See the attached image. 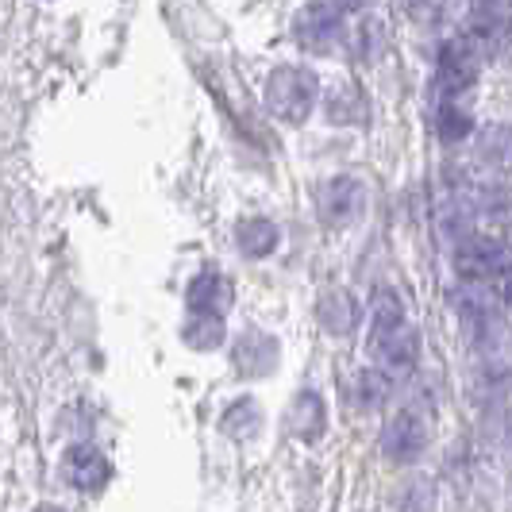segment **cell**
I'll use <instances>...</instances> for the list:
<instances>
[{"label": "cell", "instance_id": "cell-25", "mask_svg": "<svg viewBox=\"0 0 512 512\" xmlns=\"http://www.w3.org/2000/svg\"><path fill=\"white\" fill-rule=\"evenodd\" d=\"M493 282H497V301H501L505 308H512V262H505V266L497 270Z\"/></svg>", "mask_w": 512, "mask_h": 512}, {"label": "cell", "instance_id": "cell-27", "mask_svg": "<svg viewBox=\"0 0 512 512\" xmlns=\"http://www.w3.org/2000/svg\"><path fill=\"white\" fill-rule=\"evenodd\" d=\"M335 8L343 12V8H351V12H362V8H370V0H332Z\"/></svg>", "mask_w": 512, "mask_h": 512}, {"label": "cell", "instance_id": "cell-5", "mask_svg": "<svg viewBox=\"0 0 512 512\" xmlns=\"http://www.w3.org/2000/svg\"><path fill=\"white\" fill-rule=\"evenodd\" d=\"M478 85V54L466 47V39H451L439 47L436 58V89L439 97L459 101L462 93H470Z\"/></svg>", "mask_w": 512, "mask_h": 512}, {"label": "cell", "instance_id": "cell-12", "mask_svg": "<svg viewBox=\"0 0 512 512\" xmlns=\"http://www.w3.org/2000/svg\"><path fill=\"white\" fill-rule=\"evenodd\" d=\"M316 320H320V328L335 339H343V335H351L359 328L362 320V305L355 293H347V289H332V293H324L320 297V305H316Z\"/></svg>", "mask_w": 512, "mask_h": 512}, {"label": "cell", "instance_id": "cell-26", "mask_svg": "<svg viewBox=\"0 0 512 512\" xmlns=\"http://www.w3.org/2000/svg\"><path fill=\"white\" fill-rule=\"evenodd\" d=\"M505 4H509V0H470V12H493V16H505Z\"/></svg>", "mask_w": 512, "mask_h": 512}, {"label": "cell", "instance_id": "cell-14", "mask_svg": "<svg viewBox=\"0 0 512 512\" xmlns=\"http://www.w3.org/2000/svg\"><path fill=\"white\" fill-rule=\"evenodd\" d=\"M62 474L74 489H101L112 478V466L104 459L97 447H70L66 459H62Z\"/></svg>", "mask_w": 512, "mask_h": 512}, {"label": "cell", "instance_id": "cell-17", "mask_svg": "<svg viewBox=\"0 0 512 512\" xmlns=\"http://www.w3.org/2000/svg\"><path fill=\"white\" fill-rule=\"evenodd\" d=\"M470 389H474L478 397H486V401H505L512 393V362L497 359V355L474 362V370H470Z\"/></svg>", "mask_w": 512, "mask_h": 512}, {"label": "cell", "instance_id": "cell-28", "mask_svg": "<svg viewBox=\"0 0 512 512\" xmlns=\"http://www.w3.org/2000/svg\"><path fill=\"white\" fill-rule=\"evenodd\" d=\"M509 35H512V16H509Z\"/></svg>", "mask_w": 512, "mask_h": 512}, {"label": "cell", "instance_id": "cell-16", "mask_svg": "<svg viewBox=\"0 0 512 512\" xmlns=\"http://www.w3.org/2000/svg\"><path fill=\"white\" fill-rule=\"evenodd\" d=\"M351 405L359 412H382L389 401H393V378L385 366H370V370H359L355 382H351Z\"/></svg>", "mask_w": 512, "mask_h": 512}, {"label": "cell", "instance_id": "cell-20", "mask_svg": "<svg viewBox=\"0 0 512 512\" xmlns=\"http://www.w3.org/2000/svg\"><path fill=\"white\" fill-rule=\"evenodd\" d=\"M436 135L443 143H466L474 135V116L462 108L459 101H447L436 108Z\"/></svg>", "mask_w": 512, "mask_h": 512}, {"label": "cell", "instance_id": "cell-18", "mask_svg": "<svg viewBox=\"0 0 512 512\" xmlns=\"http://www.w3.org/2000/svg\"><path fill=\"white\" fill-rule=\"evenodd\" d=\"M278 239H282V231H278L274 220H266V216H251V220H243V224L235 228V247L247 258L274 255V251H278Z\"/></svg>", "mask_w": 512, "mask_h": 512}, {"label": "cell", "instance_id": "cell-10", "mask_svg": "<svg viewBox=\"0 0 512 512\" xmlns=\"http://www.w3.org/2000/svg\"><path fill=\"white\" fill-rule=\"evenodd\" d=\"M324 424H328V405H324V397L320 393H312V389H301L297 397H293V405L285 409V432L293 439H312L324 436Z\"/></svg>", "mask_w": 512, "mask_h": 512}, {"label": "cell", "instance_id": "cell-24", "mask_svg": "<svg viewBox=\"0 0 512 512\" xmlns=\"http://www.w3.org/2000/svg\"><path fill=\"white\" fill-rule=\"evenodd\" d=\"M447 4H451V0H405V12H409L416 24L432 27L447 16Z\"/></svg>", "mask_w": 512, "mask_h": 512}, {"label": "cell", "instance_id": "cell-2", "mask_svg": "<svg viewBox=\"0 0 512 512\" xmlns=\"http://www.w3.org/2000/svg\"><path fill=\"white\" fill-rule=\"evenodd\" d=\"M366 201H370L366 181L355 178V174H335L316 189V216L328 228H351L362 220Z\"/></svg>", "mask_w": 512, "mask_h": 512}, {"label": "cell", "instance_id": "cell-11", "mask_svg": "<svg viewBox=\"0 0 512 512\" xmlns=\"http://www.w3.org/2000/svg\"><path fill=\"white\" fill-rule=\"evenodd\" d=\"M324 116L335 128H362L370 120V101H366V93H362L359 85L339 81L324 97Z\"/></svg>", "mask_w": 512, "mask_h": 512}, {"label": "cell", "instance_id": "cell-13", "mask_svg": "<svg viewBox=\"0 0 512 512\" xmlns=\"http://www.w3.org/2000/svg\"><path fill=\"white\" fill-rule=\"evenodd\" d=\"M474 162L489 174H512V124H489L474 135Z\"/></svg>", "mask_w": 512, "mask_h": 512}, {"label": "cell", "instance_id": "cell-8", "mask_svg": "<svg viewBox=\"0 0 512 512\" xmlns=\"http://www.w3.org/2000/svg\"><path fill=\"white\" fill-rule=\"evenodd\" d=\"M231 362H235V370L247 374V378H266V374H274V366H278V339L270 332L247 328V332L235 339V347H231Z\"/></svg>", "mask_w": 512, "mask_h": 512}, {"label": "cell", "instance_id": "cell-3", "mask_svg": "<svg viewBox=\"0 0 512 512\" xmlns=\"http://www.w3.org/2000/svg\"><path fill=\"white\" fill-rule=\"evenodd\" d=\"M343 12L335 8L332 0H312L293 16V39L301 51L328 54L343 43Z\"/></svg>", "mask_w": 512, "mask_h": 512}, {"label": "cell", "instance_id": "cell-22", "mask_svg": "<svg viewBox=\"0 0 512 512\" xmlns=\"http://www.w3.org/2000/svg\"><path fill=\"white\" fill-rule=\"evenodd\" d=\"M401 320H405V305H401V297H397L393 289H378L374 308H370V343H374V339H382L389 328H397Z\"/></svg>", "mask_w": 512, "mask_h": 512}, {"label": "cell", "instance_id": "cell-7", "mask_svg": "<svg viewBox=\"0 0 512 512\" xmlns=\"http://www.w3.org/2000/svg\"><path fill=\"white\" fill-rule=\"evenodd\" d=\"M370 347H374V355H378V362H382L385 370L409 374V370H416V362H420L424 339H420V332L412 328L409 320H401L397 328H389V332H385L382 339H374Z\"/></svg>", "mask_w": 512, "mask_h": 512}, {"label": "cell", "instance_id": "cell-1", "mask_svg": "<svg viewBox=\"0 0 512 512\" xmlns=\"http://www.w3.org/2000/svg\"><path fill=\"white\" fill-rule=\"evenodd\" d=\"M320 104V77L305 66H278L266 81V108L282 124H305Z\"/></svg>", "mask_w": 512, "mask_h": 512}, {"label": "cell", "instance_id": "cell-15", "mask_svg": "<svg viewBox=\"0 0 512 512\" xmlns=\"http://www.w3.org/2000/svg\"><path fill=\"white\" fill-rule=\"evenodd\" d=\"M235 301V285L224 278V274H216V270H205V274H197L189 289H185V305L193 308V312H216V316H224Z\"/></svg>", "mask_w": 512, "mask_h": 512}, {"label": "cell", "instance_id": "cell-21", "mask_svg": "<svg viewBox=\"0 0 512 512\" xmlns=\"http://www.w3.org/2000/svg\"><path fill=\"white\" fill-rule=\"evenodd\" d=\"M181 339L193 347V351H216L224 343V320L216 312H193Z\"/></svg>", "mask_w": 512, "mask_h": 512}, {"label": "cell", "instance_id": "cell-6", "mask_svg": "<svg viewBox=\"0 0 512 512\" xmlns=\"http://www.w3.org/2000/svg\"><path fill=\"white\" fill-rule=\"evenodd\" d=\"M428 443H432V432L416 412L393 416L382 428V439H378V447L389 462H416L428 451Z\"/></svg>", "mask_w": 512, "mask_h": 512}, {"label": "cell", "instance_id": "cell-9", "mask_svg": "<svg viewBox=\"0 0 512 512\" xmlns=\"http://www.w3.org/2000/svg\"><path fill=\"white\" fill-rule=\"evenodd\" d=\"M343 47L347 54L362 62V66H374L385 58V47H389V35H385V24L374 16V12H359V20L351 27H343Z\"/></svg>", "mask_w": 512, "mask_h": 512}, {"label": "cell", "instance_id": "cell-19", "mask_svg": "<svg viewBox=\"0 0 512 512\" xmlns=\"http://www.w3.org/2000/svg\"><path fill=\"white\" fill-rule=\"evenodd\" d=\"M470 208L478 212V220H486L489 228H512V185H505V181L486 185Z\"/></svg>", "mask_w": 512, "mask_h": 512}, {"label": "cell", "instance_id": "cell-4", "mask_svg": "<svg viewBox=\"0 0 512 512\" xmlns=\"http://www.w3.org/2000/svg\"><path fill=\"white\" fill-rule=\"evenodd\" d=\"M505 262H509V251H505V243L493 239V235L466 231L459 239V247H455V270H459L462 282H470V285L497 278V270H501Z\"/></svg>", "mask_w": 512, "mask_h": 512}, {"label": "cell", "instance_id": "cell-23", "mask_svg": "<svg viewBox=\"0 0 512 512\" xmlns=\"http://www.w3.org/2000/svg\"><path fill=\"white\" fill-rule=\"evenodd\" d=\"M262 428V409L255 401H235L228 412H224V432L235 439H251Z\"/></svg>", "mask_w": 512, "mask_h": 512}]
</instances>
